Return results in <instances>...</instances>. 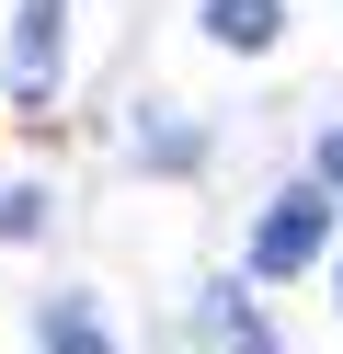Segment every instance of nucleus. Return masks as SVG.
<instances>
[{
    "label": "nucleus",
    "instance_id": "f257e3e1",
    "mask_svg": "<svg viewBox=\"0 0 343 354\" xmlns=\"http://www.w3.org/2000/svg\"><path fill=\"white\" fill-rule=\"evenodd\" d=\"M320 240H332V194H286V206L263 217V240H252V274H297Z\"/></svg>",
    "mask_w": 343,
    "mask_h": 354
},
{
    "label": "nucleus",
    "instance_id": "f03ea898",
    "mask_svg": "<svg viewBox=\"0 0 343 354\" xmlns=\"http://www.w3.org/2000/svg\"><path fill=\"white\" fill-rule=\"evenodd\" d=\"M274 24H286V0H206V35H218V46H274Z\"/></svg>",
    "mask_w": 343,
    "mask_h": 354
},
{
    "label": "nucleus",
    "instance_id": "7ed1b4c3",
    "mask_svg": "<svg viewBox=\"0 0 343 354\" xmlns=\"http://www.w3.org/2000/svg\"><path fill=\"white\" fill-rule=\"evenodd\" d=\"M206 354H274V331L252 320L240 297H206Z\"/></svg>",
    "mask_w": 343,
    "mask_h": 354
},
{
    "label": "nucleus",
    "instance_id": "20e7f679",
    "mask_svg": "<svg viewBox=\"0 0 343 354\" xmlns=\"http://www.w3.org/2000/svg\"><path fill=\"white\" fill-rule=\"evenodd\" d=\"M46 354H114V343H103V320H91V308H58V331H46Z\"/></svg>",
    "mask_w": 343,
    "mask_h": 354
},
{
    "label": "nucleus",
    "instance_id": "39448f33",
    "mask_svg": "<svg viewBox=\"0 0 343 354\" xmlns=\"http://www.w3.org/2000/svg\"><path fill=\"white\" fill-rule=\"evenodd\" d=\"M320 183L343 194V126H332V138H320Z\"/></svg>",
    "mask_w": 343,
    "mask_h": 354
},
{
    "label": "nucleus",
    "instance_id": "423d86ee",
    "mask_svg": "<svg viewBox=\"0 0 343 354\" xmlns=\"http://www.w3.org/2000/svg\"><path fill=\"white\" fill-rule=\"evenodd\" d=\"M332 274H343V263H332Z\"/></svg>",
    "mask_w": 343,
    "mask_h": 354
}]
</instances>
